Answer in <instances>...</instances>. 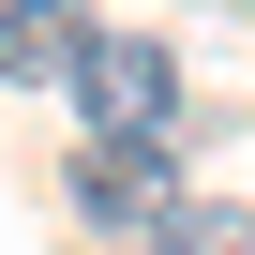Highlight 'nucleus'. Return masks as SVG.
Instances as JSON below:
<instances>
[{
    "label": "nucleus",
    "instance_id": "f257e3e1",
    "mask_svg": "<svg viewBox=\"0 0 255 255\" xmlns=\"http://www.w3.org/2000/svg\"><path fill=\"white\" fill-rule=\"evenodd\" d=\"M60 105H75V135H180V45L165 30H90Z\"/></svg>",
    "mask_w": 255,
    "mask_h": 255
},
{
    "label": "nucleus",
    "instance_id": "f03ea898",
    "mask_svg": "<svg viewBox=\"0 0 255 255\" xmlns=\"http://www.w3.org/2000/svg\"><path fill=\"white\" fill-rule=\"evenodd\" d=\"M75 210H90L105 240H150V225L180 210V135H90V150H75Z\"/></svg>",
    "mask_w": 255,
    "mask_h": 255
},
{
    "label": "nucleus",
    "instance_id": "7ed1b4c3",
    "mask_svg": "<svg viewBox=\"0 0 255 255\" xmlns=\"http://www.w3.org/2000/svg\"><path fill=\"white\" fill-rule=\"evenodd\" d=\"M90 30H105L90 0H0V90H60Z\"/></svg>",
    "mask_w": 255,
    "mask_h": 255
},
{
    "label": "nucleus",
    "instance_id": "20e7f679",
    "mask_svg": "<svg viewBox=\"0 0 255 255\" xmlns=\"http://www.w3.org/2000/svg\"><path fill=\"white\" fill-rule=\"evenodd\" d=\"M120 255H255V210L240 195H180L150 240H120Z\"/></svg>",
    "mask_w": 255,
    "mask_h": 255
},
{
    "label": "nucleus",
    "instance_id": "39448f33",
    "mask_svg": "<svg viewBox=\"0 0 255 255\" xmlns=\"http://www.w3.org/2000/svg\"><path fill=\"white\" fill-rule=\"evenodd\" d=\"M240 15H255V0H240Z\"/></svg>",
    "mask_w": 255,
    "mask_h": 255
}]
</instances>
